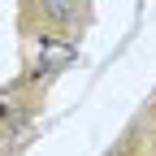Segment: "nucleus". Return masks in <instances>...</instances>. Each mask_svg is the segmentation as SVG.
I'll return each mask as SVG.
<instances>
[{"label":"nucleus","instance_id":"f257e3e1","mask_svg":"<svg viewBox=\"0 0 156 156\" xmlns=\"http://www.w3.org/2000/svg\"><path fill=\"white\" fill-rule=\"evenodd\" d=\"M35 17L44 22V30H78L87 17V0H30Z\"/></svg>","mask_w":156,"mask_h":156}]
</instances>
